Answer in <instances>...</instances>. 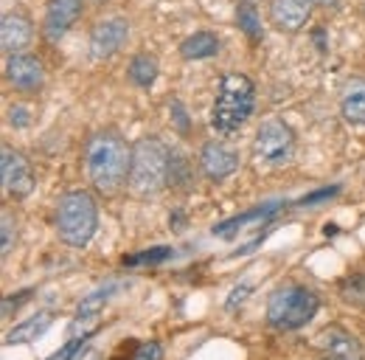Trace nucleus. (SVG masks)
I'll list each match as a JSON object with an SVG mask.
<instances>
[{
    "instance_id": "obj_10",
    "label": "nucleus",
    "mask_w": 365,
    "mask_h": 360,
    "mask_svg": "<svg viewBox=\"0 0 365 360\" xmlns=\"http://www.w3.org/2000/svg\"><path fill=\"white\" fill-rule=\"evenodd\" d=\"M200 169L208 180L222 183L239 169V152L228 144H222V141H208L200 149Z\"/></svg>"
},
{
    "instance_id": "obj_27",
    "label": "nucleus",
    "mask_w": 365,
    "mask_h": 360,
    "mask_svg": "<svg viewBox=\"0 0 365 360\" xmlns=\"http://www.w3.org/2000/svg\"><path fill=\"white\" fill-rule=\"evenodd\" d=\"M9 124H11L14 130L29 127V124H31V110H29V107H23V104L9 107Z\"/></svg>"
},
{
    "instance_id": "obj_3",
    "label": "nucleus",
    "mask_w": 365,
    "mask_h": 360,
    "mask_svg": "<svg viewBox=\"0 0 365 360\" xmlns=\"http://www.w3.org/2000/svg\"><path fill=\"white\" fill-rule=\"evenodd\" d=\"M253 107H256V85L245 74H225L211 107V127L222 135L239 133L245 121L253 116Z\"/></svg>"
},
{
    "instance_id": "obj_8",
    "label": "nucleus",
    "mask_w": 365,
    "mask_h": 360,
    "mask_svg": "<svg viewBox=\"0 0 365 360\" xmlns=\"http://www.w3.org/2000/svg\"><path fill=\"white\" fill-rule=\"evenodd\" d=\"M130 37V23L124 17H107L98 20L91 31V56L93 59H110L115 56Z\"/></svg>"
},
{
    "instance_id": "obj_30",
    "label": "nucleus",
    "mask_w": 365,
    "mask_h": 360,
    "mask_svg": "<svg viewBox=\"0 0 365 360\" xmlns=\"http://www.w3.org/2000/svg\"><path fill=\"white\" fill-rule=\"evenodd\" d=\"M331 194H337V186H334V189H320V191H312V194L301 197L298 203H301V206H312V203H320V200H329Z\"/></svg>"
},
{
    "instance_id": "obj_15",
    "label": "nucleus",
    "mask_w": 365,
    "mask_h": 360,
    "mask_svg": "<svg viewBox=\"0 0 365 360\" xmlns=\"http://www.w3.org/2000/svg\"><path fill=\"white\" fill-rule=\"evenodd\" d=\"M118 290V284L115 281H107L104 287H96L93 293H88L82 301H79V307H76V315H73V332H79V329H85L91 321H96L101 310L107 307V301L113 299V293Z\"/></svg>"
},
{
    "instance_id": "obj_28",
    "label": "nucleus",
    "mask_w": 365,
    "mask_h": 360,
    "mask_svg": "<svg viewBox=\"0 0 365 360\" xmlns=\"http://www.w3.org/2000/svg\"><path fill=\"white\" fill-rule=\"evenodd\" d=\"M133 360H163V349H160L158 341H143L135 349Z\"/></svg>"
},
{
    "instance_id": "obj_18",
    "label": "nucleus",
    "mask_w": 365,
    "mask_h": 360,
    "mask_svg": "<svg viewBox=\"0 0 365 360\" xmlns=\"http://www.w3.org/2000/svg\"><path fill=\"white\" fill-rule=\"evenodd\" d=\"M182 59H208L220 54V37L214 31H194L180 43Z\"/></svg>"
},
{
    "instance_id": "obj_31",
    "label": "nucleus",
    "mask_w": 365,
    "mask_h": 360,
    "mask_svg": "<svg viewBox=\"0 0 365 360\" xmlns=\"http://www.w3.org/2000/svg\"><path fill=\"white\" fill-rule=\"evenodd\" d=\"M309 3H320V6H329V3H334V0H309Z\"/></svg>"
},
{
    "instance_id": "obj_26",
    "label": "nucleus",
    "mask_w": 365,
    "mask_h": 360,
    "mask_svg": "<svg viewBox=\"0 0 365 360\" xmlns=\"http://www.w3.org/2000/svg\"><path fill=\"white\" fill-rule=\"evenodd\" d=\"M91 335H93V332H82L79 338H71V341H68V344H65V346H62L56 355H51L48 360H76L79 349L88 344V338H91Z\"/></svg>"
},
{
    "instance_id": "obj_29",
    "label": "nucleus",
    "mask_w": 365,
    "mask_h": 360,
    "mask_svg": "<svg viewBox=\"0 0 365 360\" xmlns=\"http://www.w3.org/2000/svg\"><path fill=\"white\" fill-rule=\"evenodd\" d=\"M29 296H31V290H20V293L6 296L3 299V318H11V313H17L23 301H29Z\"/></svg>"
},
{
    "instance_id": "obj_23",
    "label": "nucleus",
    "mask_w": 365,
    "mask_h": 360,
    "mask_svg": "<svg viewBox=\"0 0 365 360\" xmlns=\"http://www.w3.org/2000/svg\"><path fill=\"white\" fill-rule=\"evenodd\" d=\"M169 256H175L172 248L160 245V248H149V251H140L133 256H124V268H138V265H158V262H166Z\"/></svg>"
},
{
    "instance_id": "obj_12",
    "label": "nucleus",
    "mask_w": 365,
    "mask_h": 360,
    "mask_svg": "<svg viewBox=\"0 0 365 360\" xmlns=\"http://www.w3.org/2000/svg\"><path fill=\"white\" fill-rule=\"evenodd\" d=\"M315 341L326 360H365L360 341L343 326H326L323 332H318Z\"/></svg>"
},
{
    "instance_id": "obj_21",
    "label": "nucleus",
    "mask_w": 365,
    "mask_h": 360,
    "mask_svg": "<svg viewBox=\"0 0 365 360\" xmlns=\"http://www.w3.org/2000/svg\"><path fill=\"white\" fill-rule=\"evenodd\" d=\"M340 299L351 307H365V270L351 273L340 281Z\"/></svg>"
},
{
    "instance_id": "obj_22",
    "label": "nucleus",
    "mask_w": 365,
    "mask_h": 360,
    "mask_svg": "<svg viewBox=\"0 0 365 360\" xmlns=\"http://www.w3.org/2000/svg\"><path fill=\"white\" fill-rule=\"evenodd\" d=\"M275 211V206H259V209H253V211H247V214H242V217H233V220H225L222 225H214V234L217 236H230L236 228H242V225H247V223H253V220H264L267 214H273Z\"/></svg>"
},
{
    "instance_id": "obj_1",
    "label": "nucleus",
    "mask_w": 365,
    "mask_h": 360,
    "mask_svg": "<svg viewBox=\"0 0 365 360\" xmlns=\"http://www.w3.org/2000/svg\"><path fill=\"white\" fill-rule=\"evenodd\" d=\"M85 164H88L93 189L110 197L130 183L133 146L115 130H101V133L91 135V141L85 146Z\"/></svg>"
},
{
    "instance_id": "obj_17",
    "label": "nucleus",
    "mask_w": 365,
    "mask_h": 360,
    "mask_svg": "<svg viewBox=\"0 0 365 360\" xmlns=\"http://www.w3.org/2000/svg\"><path fill=\"white\" fill-rule=\"evenodd\" d=\"M53 324V313H43L31 315V318H26V321H20L14 329H9L6 332V346H20V344H31V341H37V338H43L48 332V326Z\"/></svg>"
},
{
    "instance_id": "obj_19",
    "label": "nucleus",
    "mask_w": 365,
    "mask_h": 360,
    "mask_svg": "<svg viewBox=\"0 0 365 360\" xmlns=\"http://www.w3.org/2000/svg\"><path fill=\"white\" fill-rule=\"evenodd\" d=\"M158 74H160V65H158V59L152 54H138V56H133V62L127 68L130 82L143 90H149L158 82Z\"/></svg>"
},
{
    "instance_id": "obj_24",
    "label": "nucleus",
    "mask_w": 365,
    "mask_h": 360,
    "mask_svg": "<svg viewBox=\"0 0 365 360\" xmlns=\"http://www.w3.org/2000/svg\"><path fill=\"white\" fill-rule=\"evenodd\" d=\"M14 239H17V223H14L11 211H9V209H3V217H0V248H3L0 254H3V259L11 254Z\"/></svg>"
},
{
    "instance_id": "obj_13",
    "label": "nucleus",
    "mask_w": 365,
    "mask_h": 360,
    "mask_svg": "<svg viewBox=\"0 0 365 360\" xmlns=\"http://www.w3.org/2000/svg\"><path fill=\"white\" fill-rule=\"evenodd\" d=\"M309 17H312L309 0H273L270 3V23L278 31L295 34L309 23Z\"/></svg>"
},
{
    "instance_id": "obj_6",
    "label": "nucleus",
    "mask_w": 365,
    "mask_h": 360,
    "mask_svg": "<svg viewBox=\"0 0 365 360\" xmlns=\"http://www.w3.org/2000/svg\"><path fill=\"white\" fill-rule=\"evenodd\" d=\"M253 158L262 164V166H287L292 158H295V133L287 121L281 119H270L264 121L256 135H253Z\"/></svg>"
},
{
    "instance_id": "obj_14",
    "label": "nucleus",
    "mask_w": 365,
    "mask_h": 360,
    "mask_svg": "<svg viewBox=\"0 0 365 360\" xmlns=\"http://www.w3.org/2000/svg\"><path fill=\"white\" fill-rule=\"evenodd\" d=\"M31 37H34V26L26 14L20 11H9L3 14V23H0V43H3V51L11 56V54H23V48L31 45Z\"/></svg>"
},
{
    "instance_id": "obj_4",
    "label": "nucleus",
    "mask_w": 365,
    "mask_h": 360,
    "mask_svg": "<svg viewBox=\"0 0 365 360\" xmlns=\"http://www.w3.org/2000/svg\"><path fill=\"white\" fill-rule=\"evenodd\" d=\"M98 228L96 197L85 189L65 191L56 203V234L71 248H85Z\"/></svg>"
},
{
    "instance_id": "obj_25",
    "label": "nucleus",
    "mask_w": 365,
    "mask_h": 360,
    "mask_svg": "<svg viewBox=\"0 0 365 360\" xmlns=\"http://www.w3.org/2000/svg\"><path fill=\"white\" fill-rule=\"evenodd\" d=\"M182 183H191L188 178V161L182 158L180 152L172 149V164H169V186H182Z\"/></svg>"
},
{
    "instance_id": "obj_32",
    "label": "nucleus",
    "mask_w": 365,
    "mask_h": 360,
    "mask_svg": "<svg viewBox=\"0 0 365 360\" xmlns=\"http://www.w3.org/2000/svg\"><path fill=\"white\" fill-rule=\"evenodd\" d=\"M85 3H93V6H101V3H107V0H85Z\"/></svg>"
},
{
    "instance_id": "obj_5",
    "label": "nucleus",
    "mask_w": 365,
    "mask_h": 360,
    "mask_svg": "<svg viewBox=\"0 0 365 360\" xmlns=\"http://www.w3.org/2000/svg\"><path fill=\"white\" fill-rule=\"evenodd\" d=\"M318 310L320 299L315 290H309L304 284H284L267 301V321H270V326L281 329V332H292V329L307 326Z\"/></svg>"
},
{
    "instance_id": "obj_7",
    "label": "nucleus",
    "mask_w": 365,
    "mask_h": 360,
    "mask_svg": "<svg viewBox=\"0 0 365 360\" xmlns=\"http://www.w3.org/2000/svg\"><path fill=\"white\" fill-rule=\"evenodd\" d=\"M0 178H3V191L14 200H26L37 186L31 161L11 146H3L0 152Z\"/></svg>"
},
{
    "instance_id": "obj_33",
    "label": "nucleus",
    "mask_w": 365,
    "mask_h": 360,
    "mask_svg": "<svg viewBox=\"0 0 365 360\" xmlns=\"http://www.w3.org/2000/svg\"><path fill=\"white\" fill-rule=\"evenodd\" d=\"M323 360H326V358H323Z\"/></svg>"
},
{
    "instance_id": "obj_9",
    "label": "nucleus",
    "mask_w": 365,
    "mask_h": 360,
    "mask_svg": "<svg viewBox=\"0 0 365 360\" xmlns=\"http://www.w3.org/2000/svg\"><path fill=\"white\" fill-rule=\"evenodd\" d=\"M6 79L20 93H37L46 85V68L34 54H11L6 59Z\"/></svg>"
},
{
    "instance_id": "obj_20",
    "label": "nucleus",
    "mask_w": 365,
    "mask_h": 360,
    "mask_svg": "<svg viewBox=\"0 0 365 360\" xmlns=\"http://www.w3.org/2000/svg\"><path fill=\"white\" fill-rule=\"evenodd\" d=\"M236 20H239V29H242L253 43L262 40V20H259V9H256L253 0H242V3H239Z\"/></svg>"
},
{
    "instance_id": "obj_2",
    "label": "nucleus",
    "mask_w": 365,
    "mask_h": 360,
    "mask_svg": "<svg viewBox=\"0 0 365 360\" xmlns=\"http://www.w3.org/2000/svg\"><path fill=\"white\" fill-rule=\"evenodd\" d=\"M172 149L155 138L143 135L133 144V166H130V191L135 197H158L169 186Z\"/></svg>"
},
{
    "instance_id": "obj_11",
    "label": "nucleus",
    "mask_w": 365,
    "mask_h": 360,
    "mask_svg": "<svg viewBox=\"0 0 365 360\" xmlns=\"http://www.w3.org/2000/svg\"><path fill=\"white\" fill-rule=\"evenodd\" d=\"M82 17V0H48L43 34L51 45H56Z\"/></svg>"
},
{
    "instance_id": "obj_16",
    "label": "nucleus",
    "mask_w": 365,
    "mask_h": 360,
    "mask_svg": "<svg viewBox=\"0 0 365 360\" xmlns=\"http://www.w3.org/2000/svg\"><path fill=\"white\" fill-rule=\"evenodd\" d=\"M340 116L349 121V124H365V79L363 76H354L343 85L340 93Z\"/></svg>"
}]
</instances>
